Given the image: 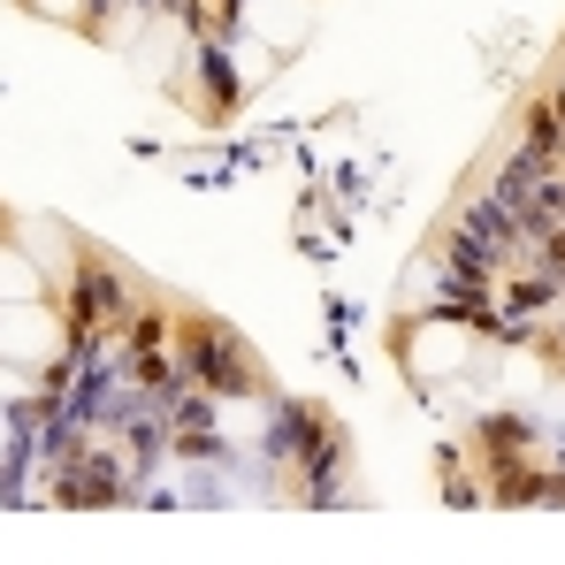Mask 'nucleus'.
I'll return each instance as SVG.
<instances>
[{"mask_svg":"<svg viewBox=\"0 0 565 565\" xmlns=\"http://www.w3.org/2000/svg\"><path fill=\"white\" fill-rule=\"evenodd\" d=\"M23 298H39V268L15 245H0V306H23Z\"/></svg>","mask_w":565,"mask_h":565,"instance_id":"7ed1b4c3","label":"nucleus"},{"mask_svg":"<svg viewBox=\"0 0 565 565\" xmlns=\"http://www.w3.org/2000/svg\"><path fill=\"white\" fill-rule=\"evenodd\" d=\"M54 352V321L39 313V298L0 306V360H46Z\"/></svg>","mask_w":565,"mask_h":565,"instance_id":"f257e3e1","label":"nucleus"},{"mask_svg":"<svg viewBox=\"0 0 565 565\" xmlns=\"http://www.w3.org/2000/svg\"><path fill=\"white\" fill-rule=\"evenodd\" d=\"M459 360H467V337H451V321H436L428 337H413V367L444 375V367H459Z\"/></svg>","mask_w":565,"mask_h":565,"instance_id":"f03ea898","label":"nucleus"}]
</instances>
